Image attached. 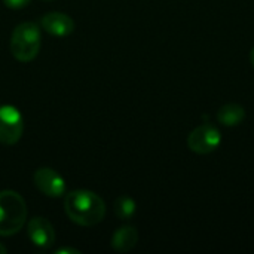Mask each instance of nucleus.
<instances>
[{"label":"nucleus","mask_w":254,"mask_h":254,"mask_svg":"<svg viewBox=\"0 0 254 254\" xmlns=\"http://www.w3.org/2000/svg\"><path fill=\"white\" fill-rule=\"evenodd\" d=\"M64 210L67 217L79 226H95L106 216L104 201L94 192L79 189L65 195Z\"/></svg>","instance_id":"obj_1"},{"label":"nucleus","mask_w":254,"mask_h":254,"mask_svg":"<svg viewBox=\"0 0 254 254\" xmlns=\"http://www.w3.org/2000/svg\"><path fill=\"white\" fill-rule=\"evenodd\" d=\"M27 220V205L24 198L15 190L0 192V237L18 234Z\"/></svg>","instance_id":"obj_2"},{"label":"nucleus","mask_w":254,"mask_h":254,"mask_svg":"<svg viewBox=\"0 0 254 254\" xmlns=\"http://www.w3.org/2000/svg\"><path fill=\"white\" fill-rule=\"evenodd\" d=\"M40 28L30 21L18 24L10 34V52L21 63L33 61L40 51Z\"/></svg>","instance_id":"obj_3"},{"label":"nucleus","mask_w":254,"mask_h":254,"mask_svg":"<svg viewBox=\"0 0 254 254\" xmlns=\"http://www.w3.org/2000/svg\"><path fill=\"white\" fill-rule=\"evenodd\" d=\"M24 132V119L19 110L13 106L0 107V143L12 146L19 141Z\"/></svg>","instance_id":"obj_4"},{"label":"nucleus","mask_w":254,"mask_h":254,"mask_svg":"<svg viewBox=\"0 0 254 254\" xmlns=\"http://www.w3.org/2000/svg\"><path fill=\"white\" fill-rule=\"evenodd\" d=\"M220 143L222 134L211 124L196 127L188 137V147L198 155H208L214 152L220 146Z\"/></svg>","instance_id":"obj_5"},{"label":"nucleus","mask_w":254,"mask_h":254,"mask_svg":"<svg viewBox=\"0 0 254 254\" xmlns=\"http://www.w3.org/2000/svg\"><path fill=\"white\" fill-rule=\"evenodd\" d=\"M33 180H34V186L37 188V190L43 193L45 196L60 198L65 192L64 179L52 168H48V167L39 168L34 173Z\"/></svg>","instance_id":"obj_6"},{"label":"nucleus","mask_w":254,"mask_h":254,"mask_svg":"<svg viewBox=\"0 0 254 254\" xmlns=\"http://www.w3.org/2000/svg\"><path fill=\"white\" fill-rule=\"evenodd\" d=\"M30 241L39 249H49L55 243V231L51 222L45 217H34L27 223Z\"/></svg>","instance_id":"obj_7"},{"label":"nucleus","mask_w":254,"mask_h":254,"mask_svg":"<svg viewBox=\"0 0 254 254\" xmlns=\"http://www.w3.org/2000/svg\"><path fill=\"white\" fill-rule=\"evenodd\" d=\"M42 28L57 37H65L73 33L74 30V22L73 19L63 12H49L42 16Z\"/></svg>","instance_id":"obj_8"},{"label":"nucleus","mask_w":254,"mask_h":254,"mask_svg":"<svg viewBox=\"0 0 254 254\" xmlns=\"http://www.w3.org/2000/svg\"><path fill=\"white\" fill-rule=\"evenodd\" d=\"M138 243V232L134 226H122L119 228L112 238V247L119 253L131 252Z\"/></svg>","instance_id":"obj_9"},{"label":"nucleus","mask_w":254,"mask_h":254,"mask_svg":"<svg viewBox=\"0 0 254 254\" xmlns=\"http://www.w3.org/2000/svg\"><path fill=\"white\" fill-rule=\"evenodd\" d=\"M217 119L225 127H237L246 119V109L237 103H228L219 109Z\"/></svg>","instance_id":"obj_10"},{"label":"nucleus","mask_w":254,"mask_h":254,"mask_svg":"<svg viewBox=\"0 0 254 254\" xmlns=\"http://www.w3.org/2000/svg\"><path fill=\"white\" fill-rule=\"evenodd\" d=\"M135 202L129 196H119L115 201V214L121 220H129L135 214Z\"/></svg>","instance_id":"obj_11"},{"label":"nucleus","mask_w":254,"mask_h":254,"mask_svg":"<svg viewBox=\"0 0 254 254\" xmlns=\"http://www.w3.org/2000/svg\"><path fill=\"white\" fill-rule=\"evenodd\" d=\"M4 6L9 9H22L31 3V0H3Z\"/></svg>","instance_id":"obj_12"},{"label":"nucleus","mask_w":254,"mask_h":254,"mask_svg":"<svg viewBox=\"0 0 254 254\" xmlns=\"http://www.w3.org/2000/svg\"><path fill=\"white\" fill-rule=\"evenodd\" d=\"M55 253L57 254H79L80 253V252H79V250H74V249H60V250H57V252H55Z\"/></svg>","instance_id":"obj_13"},{"label":"nucleus","mask_w":254,"mask_h":254,"mask_svg":"<svg viewBox=\"0 0 254 254\" xmlns=\"http://www.w3.org/2000/svg\"><path fill=\"white\" fill-rule=\"evenodd\" d=\"M7 253V249L3 246V244H0V254H6Z\"/></svg>","instance_id":"obj_14"},{"label":"nucleus","mask_w":254,"mask_h":254,"mask_svg":"<svg viewBox=\"0 0 254 254\" xmlns=\"http://www.w3.org/2000/svg\"><path fill=\"white\" fill-rule=\"evenodd\" d=\"M250 61H252V65H253L254 68V48L252 49V52H250Z\"/></svg>","instance_id":"obj_15"}]
</instances>
